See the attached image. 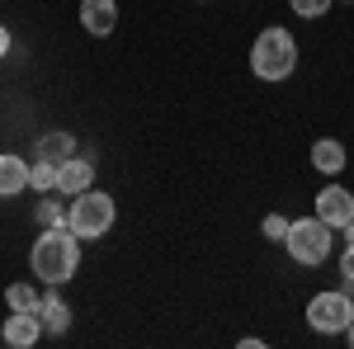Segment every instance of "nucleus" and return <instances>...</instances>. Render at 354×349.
I'll use <instances>...</instances> for the list:
<instances>
[{"mask_svg":"<svg viewBox=\"0 0 354 349\" xmlns=\"http://www.w3.org/2000/svg\"><path fill=\"white\" fill-rule=\"evenodd\" d=\"M38 302H43V293L33 283H10L5 288V307L10 312H38Z\"/></svg>","mask_w":354,"mask_h":349,"instance_id":"dca6fc26","label":"nucleus"},{"mask_svg":"<svg viewBox=\"0 0 354 349\" xmlns=\"http://www.w3.org/2000/svg\"><path fill=\"white\" fill-rule=\"evenodd\" d=\"M28 165L24 156H15V151H0V198H19L28 189Z\"/></svg>","mask_w":354,"mask_h":349,"instance_id":"9d476101","label":"nucleus"},{"mask_svg":"<svg viewBox=\"0 0 354 349\" xmlns=\"http://www.w3.org/2000/svg\"><path fill=\"white\" fill-rule=\"evenodd\" d=\"M283 250L298 260V265H326L330 250H335V232H330L322 217H293V227H288V236H283Z\"/></svg>","mask_w":354,"mask_h":349,"instance_id":"20e7f679","label":"nucleus"},{"mask_svg":"<svg viewBox=\"0 0 354 349\" xmlns=\"http://www.w3.org/2000/svg\"><path fill=\"white\" fill-rule=\"evenodd\" d=\"M43 335H48V330L38 321V312H10V317H5V330H0V340L10 349H33Z\"/></svg>","mask_w":354,"mask_h":349,"instance_id":"0eeeda50","label":"nucleus"},{"mask_svg":"<svg viewBox=\"0 0 354 349\" xmlns=\"http://www.w3.org/2000/svg\"><path fill=\"white\" fill-rule=\"evenodd\" d=\"M81 28L90 38H109L118 28V0H81Z\"/></svg>","mask_w":354,"mask_h":349,"instance_id":"6e6552de","label":"nucleus"},{"mask_svg":"<svg viewBox=\"0 0 354 349\" xmlns=\"http://www.w3.org/2000/svg\"><path fill=\"white\" fill-rule=\"evenodd\" d=\"M354 321V297L345 288H326L307 302V326L317 335H345V326Z\"/></svg>","mask_w":354,"mask_h":349,"instance_id":"39448f33","label":"nucleus"},{"mask_svg":"<svg viewBox=\"0 0 354 349\" xmlns=\"http://www.w3.org/2000/svg\"><path fill=\"white\" fill-rule=\"evenodd\" d=\"M312 165H317V175L335 180V175L345 170V142H335V137H317V142H312Z\"/></svg>","mask_w":354,"mask_h":349,"instance_id":"f8f14e48","label":"nucleus"},{"mask_svg":"<svg viewBox=\"0 0 354 349\" xmlns=\"http://www.w3.org/2000/svg\"><path fill=\"white\" fill-rule=\"evenodd\" d=\"M38 321H43V330H53V335H66V330H71V307L62 302L57 283H48V293L38 302Z\"/></svg>","mask_w":354,"mask_h":349,"instance_id":"9b49d317","label":"nucleus"},{"mask_svg":"<svg viewBox=\"0 0 354 349\" xmlns=\"http://www.w3.org/2000/svg\"><path fill=\"white\" fill-rule=\"evenodd\" d=\"M340 5H354V0H340Z\"/></svg>","mask_w":354,"mask_h":349,"instance_id":"b1692460","label":"nucleus"},{"mask_svg":"<svg viewBox=\"0 0 354 349\" xmlns=\"http://www.w3.org/2000/svg\"><path fill=\"white\" fill-rule=\"evenodd\" d=\"M66 194H38V208H33V217H38V227H66Z\"/></svg>","mask_w":354,"mask_h":349,"instance_id":"4468645a","label":"nucleus"},{"mask_svg":"<svg viewBox=\"0 0 354 349\" xmlns=\"http://www.w3.org/2000/svg\"><path fill=\"white\" fill-rule=\"evenodd\" d=\"M317 217L326 222L330 232L350 227V222H354V194H350L345 185H335V180H330V185L317 194Z\"/></svg>","mask_w":354,"mask_h":349,"instance_id":"423d86ee","label":"nucleus"},{"mask_svg":"<svg viewBox=\"0 0 354 349\" xmlns=\"http://www.w3.org/2000/svg\"><path fill=\"white\" fill-rule=\"evenodd\" d=\"M113 222H118V203H113V194H104V189H85V194L71 198V208H66V227H71L81 241L109 236Z\"/></svg>","mask_w":354,"mask_h":349,"instance_id":"7ed1b4c3","label":"nucleus"},{"mask_svg":"<svg viewBox=\"0 0 354 349\" xmlns=\"http://www.w3.org/2000/svg\"><path fill=\"white\" fill-rule=\"evenodd\" d=\"M345 340H350V345H354V321H350V326H345Z\"/></svg>","mask_w":354,"mask_h":349,"instance_id":"4be33fe9","label":"nucleus"},{"mask_svg":"<svg viewBox=\"0 0 354 349\" xmlns=\"http://www.w3.org/2000/svg\"><path fill=\"white\" fill-rule=\"evenodd\" d=\"M340 279H345V288L354 283V245H345V255H340Z\"/></svg>","mask_w":354,"mask_h":349,"instance_id":"6ab92c4d","label":"nucleus"},{"mask_svg":"<svg viewBox=\"0 0 354 349\" xmlns=\"http://www.w3.org/2000/svg\"><path fill=\"white\" fill-rule=\"evenodd\" d=\"M57 165H62V161L33 156V165H28V189H33V194H53V189H57Z\"/></svg>","mask_w":354,"mask_h":349,"instance_id":"2eb2a0df","label":"nucleus"},{"mask_svg":"<svg viewBox=\"0 0 354 349\" xmlns=\"http://www.w3.org/2000/svg\"><path fill=\"white\" fill-rule=\"evenodd\" d=\"M250 71H255L260 81H270V85L288 81V76L298 71V38H293L288 28H279V24L260 28V38L250 43Z\"/></svg>","mask_w":354,"mask_h":349,"instance_id":"f03ea898","label":"nucleus"},{"mask_svg":"<svg viewBox=\"0 0 354 349\" xmlns=\"http://www.w3.org/2000/svg\"><path fill=\"white\" fill-rule=\"evenodd\" d=\"M340 241H345V245H354V222H350V227H340Z\"/></svg>","mask_w":354,"mask_h":349,"instance_id":"412c9836","label":"nucleus"},{"mask_svg":"<svg viewBox=\"0 0 354 349\" xmlns=\"http://www.w3.org/2000/svg\"><path fill=\"white\" fill-rule=\"evenodd\" d=\"M28 269H33V279L57 283V288L71 283L81 269V236L71 227H43L33 250H28Z\"/></svg>","mask_w":354,"mask_h":349,"instance_id":"f257e3e1","label":"nucleus"},{"mask_svg":"<svg viewBox=\"0 0 354 349\" xmlns=\"http://www.w3.org/2000/svg\"><path fill=\"white\" fill-rule=\"evenodd\" d=\"M10 53H15V38H10V28L0 24V57H10Z\"/></svg>","mask_w":354,"mask_h":349,"instance_id":"aec40b11","label":"nucleus"},{"mask_svg":"<svg viewBox=\"0 0 354 349\" xmlns=\"http://www.w3.org/2000/svg\"><path fill=\"white\" fill-rule=\"evenodd\" d=\"M38 156H48V161H66V156H76V133H66V128L43 133V137H38Z\"/></svg>","mask_w":354,"mask_h":349,"instance_id":"ddd939ff","label":"nucleus"},{"mask_svg":"<svg viewBox=\"0 0 354 349\" xmlns=\"http://www.w3.org/2000/svg\"><path fill=\"white\" fill-rule=\"evenodd\" d=\"M288 227H293V217H283V213H270L265 222H260L265 241H283V236H288Z\"/></svg>","mask_w":354,"mask_h":349,"instance_id":"a211bd4d","label":"nucleus"},{"mask_svg":"<svg viewBox=\"0 0 354 349\" xmlns=\"http://www.w3.org/2000/svg\"><path fill=\"white\" fill-rule=\"evenodd\" d=\"M345 293H350V297H354V283H350V288H345Z\"/></svg>","mask_w":354,"mask_h":349,"instance_id":"5701e85b","label":"nucleus"},{"mask_svg":"<svg viewBox=\"0 0 354 349\" xmlns=\"http://www.w3.org/2000/svg\"><path fill=\"white\" fill-rule=\"evenodd\" d=\"M85 189H95V165L85 161V156H66V161L57 165V194L76 198Z\"/></svg>","mask_w":354,"mask_h":349,"instance_id":"1a4fd4ad","label":"nucleus"},{"mask_svg":"<svg viewBox=\"0 0 354 349\" xmlns=\"http://www.w3.org/2000/svg\"><path fill=\"white\" fill-rule=\"evenodd\" d=\"M288 5H293V15H298V19H322V15H330V5H335V0H288Z\"/></svg>","mask_w":354,"mask_h":349,"instance_id":"f3484780","label":"nucleus"}]
</instances>
